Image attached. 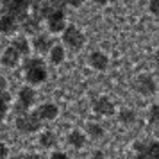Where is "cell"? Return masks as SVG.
<instances>
[{"instance_id":"6da1fadb","label":"cell","mask_w":159,"mask_h":159,"mask_svg":"<svg viewBox=\"0 0 159 159\" xmlns=\"http://www.w3.org/2000/svg\"><path fill=\"white\" fill-rule=\"evenodd\" d=\"M30 0H2L0 2V15L11 18L20 27L29 18Z\"/></svg>"},{"instance_id":"7a4b0ae2","label":"cell","mask_w":159,"mask_h":159,"mask_svg":"<svg viewBox=\"0 0 159 159\" xmlns=\"http://www.w3.org/2000/svg\"><path fill=\"white\" fill-rule=\"evenodd\" d=\"M23 70H25L27 80L32 82V84H39V82H43L47 79V66H45L43 59H39V57L29 59L25 63V66H23Z\"/></svg>"},{"instance_id":"3957f363","label":"cell","mask_w":159,"mask_h":159,"mask_svg":"<svg viewBox=\"0 0 159 159\" xmlns=\"http://www.w3.org/2000/svg\"><path fill=\"white\" fill-rule=\"evenodd\" d=\"M48 22V29L52 32H59V30L66 29V20H65V2L63 4H57L56 7L52 9V13L47 18Z\"/></svg>"},{"instance_id":"277c9868","label":"cell","mask_w":159,"mask_h":159,"mask_svg":"<svg viewBox=\"0 0 159 159\" xmlns=\"http://www.w3.org/2000/svg\"><path fill=\"white\" fill-rule=\"evenodd\" d=\"M39 125H41V120H39V116L36 113H32V115L23 113V115L16 118V127L23 130V132H34V130L39 129Z\"/></svg>"},{"instance_id":"5b68a950","label":"cell","mask_w":159,"mask_h":159,"mask_svg":"<svg viewBox=\"0 0 159 159\" xmlns=\"http://www.w3.org/2000/svg\"><path fill=\"white\" fill-rule=\"evenodd\" d=\"M63 41H65L70 48H80L84 45V34L80 32L77 27L73 25H68L63 32Z\"/></svg>"},{"instance_id":"8992f818","label":"cell","mask_w":159,"mask_h":159,"mask_svg":"<svg viewBox=\"0 0 159 159\" xmlns=\"http://www.w3.org/2000/svg\"><path fill=\"white\" fill-rule=\"evenodd\" d=\"M138 154L145 156L147 159H159V143L157 141H139L134 145Z\"/></svg>"},{"instance_id":"52a82bcc","label":"cell","mask_w":159,"mask_h":159,"mask_svg":"<svg viewBox=\"0 0 159 159\" xmlns=\"http://www.w3.org/2000/svg\"><path fill=\"white\" fill-rule=\"evenodd\" d=\"M134 88H136L141 95H152L154 91H156V82H154V79H152L150 75L143 73V75H139V77L136 79Z\"/></svg>"},{"instance_id":"ba28073f","label":"cell","mask_w":159,"mask_h":159,"mask_svg":"<svg viewBox=\"0 0 159 159\" xmlns=\"http://www.w3.org/2000/svg\"><path fill=\"white\" fill-rule=\"evenodd\" d=\"M34 100H36V93H34V89H30V88H22V89H20L18 109L23 111V113H27V109L34 104Z\"/></svg>"},{"instance_id":"9c48e42d","label":"cell","mask_w":159,"mask_h":159,"mask_svg":"<svg viewBox=\"0 0 159 159\" xmlns=\"http://www.w3.org/2000/svg\"><path fill=\"white\" fill-rule=\"evenodd\" d=\"M32 45H34V48H36L38 52L45 54V52H48L50 48H54V39L48 38V36H45V34H39V36L34 38Z\"/></svg>"},{"instance_id":"30bf717a","label":"cell","mask_w":159,"mask_h":159,"mask_svg":"<svg viewBox=\"0 0 159 159\" xmlns=\"http://www.w3.org/2000/svg\"><path fill=\"white\" fill-rule=\"evenodd\" d=\"M20 56H22V54L11 45V47H7L6 52H4V56H2V63H4L6 66H16L18 65V61H20Z\"/></svg>"},{"instance_id":"8fae6325","label":"cell","mask_w":159,"mask_h":159,"mask_svg":"<svg viewBox=\"0 0 159 159\" xmlns=\"http://www.w3.org/2000/svg\"><path fill=\"white\" fill-rule=\"evenodd\" d=\"M36 115L39 116L41 122H43V120H52V118L57 116V107H56L54 104H43V106L38 107Z\"/></svg>"},{"instance_id":"7c38bea8","label":"cell","mask_w":159,"mask_h":159,"mask_svg":"<svg viewBox=\"0 0 159 159\" xmlns=\"http://www.w3.org/2000/svg\"><path fill=\"white\" fill-rule=\"evenodd\" d=\"M89 63L93 66L95 70H106L109 65V59L106 54H102V52H93L91 56H89Z\"/></svg>"},{"instance_id":"4fadbf2b","label":"cell","mask_w":159,"mask_h":159,"mask_svg":"<svg viewBox=\"0 0 159 159\" xmlns=\"http://www.w3.org/2000/svg\"><path fill=\"white\" fill-rule=\"evenodd\" d=\"M95 109L100 113V115H113V111H115V106H113V102L106 98V97H102L98 100L95 102Z\"/></svg>"},{"instance_id":"5bb4252c","label":"cell","mask_w":159,"mask_h":159,"mask_svg":"<svg viewBox=\"0 0 159 159\" xmlns=\"http://www.w3.org/2000/svg\"><path fill=\"white\" fill-rule=\"evenodd\" d=\"M13 47H15L20 54H23V56L29 54V41H27L25 38H16L15 41H13Z\"/></svg>"},{"instance_id":"9a60e30c","label":"cell","mask_w":159,"mask_h":159,"mask_svg":"<svg viewBox=\"0 0 159 159\" xmlns=\"http://www.w3.org/2000/svg\"><path fill=\"white\" fill-rule=\"evenodd\" d=\"M68 141L73 145V147H77V148H80L82 145H84V136L80 134L79 130H73L72 134H70V138H68Z\"/></svg>"},{"instance_id":"2e32d148","label":"cell","mask_w":159,"mask_h":159,"mask_svg":"<svg viewBox=\"0 0 159 159\" xmlns=\"http://www.w3.org/2000/svg\"><path fill=\"white\" fill-rule=\"evenodd\" d=\"M50 59H52V63H56V65H59L63 59H65V50L61 48V47H54L50 52Z\"/></svg>"},{"instance_id":"e0dca14e","label":"cell","mask_w":159,"mask_h":159,"mask_svg":"<svg viewBox=\"0 0 159 159\" xmlns=\"http://www.w3.org/2000/svg\"><path fill=\"white\" fill-rule=\"evenodd\" d=\"M120 120H122L123 123H134V120H136V113L130 111V109H123L122 113H120Z\"/></svg>"},{"instance_id":"ac0fdd59","label":"cell","mask_w":159,"mask_h":159,"mask_svg":"<svg viewBox=\"0 0 159 159\" xmlns=\"http://www.w3.org/2000/svg\"><path fill=\"white\" fill-rule=\"evenodd\" d=\"M148 120H150V123L159 125V104H156V106L150 107V111H148Z\"/></svg>"},{"instance_id":"d6986e66","label":"cell","mask_w":159,"mask_h":159,"mask_svg":"<svg viewBox=\"0 0 159 159\" xmlns=\"http://www.w3.org/2000/svg\"><path fill=\"white\" fill-rule=\"evenodd\" d=\"M54 143H56V136L52 132H45L43 136H41V145L43 147H52Z\"/></svg>"},{"instance_id":"ffe728a7","label":"cell","mask_w":159,"mask_h":159,"mask_svg":"<svg viewBox=\"0 0 159 159\" xmlns=\"http://www.w3.org/2000/svg\"><path fill=\"white\" fill-rule=\"evenodd\" d=\"M148 11L159 18V0H148Z\"/></svg>"},{"instance_id":"44dd1931","label":"cell","mask_w":159,"mask_h":159,"mask_svg":"<svg viewBox=\"0 0 159 159\" xmlns=\"http://www.w3.org/2000/svg\"><path fill=\"white\" fill-rule=\"evenodd\" d=\"M4 116H6V97L0 93V122L4 120Z\"/></svg>"},{"instance_id":"7402d4cb","label":"cell","mask_w":159,"mask_h":159,"mask_svg":"<svg viewBox=\"0 0 159 159\" xmlns=\"http://www.w3.org/2000/svg\"><path fill=\"white\" fill-rule=\"evenodd\" d=\"M88 130H89L93 136H102V134H104V130H102L98 125H89V127H88Z\"/></svg>"},{"instance_id":"603a6c76","label":"cell","mask_w":159,"mask_h":159,"mask_svg":"<svg viewBox=\"0 0 159 159\" xmlns=\"http://www.w3.org/2000/svg\"><path fill=\"white\" fill-rule=\"evenodd\" d=\"M65 6H72V7H80L84 4V0H63Z\"/></svg>"},{"instance_id":"cb8c5ba5","label":"cell","mask_w":159,"mask_h":159,"mask_svg":"<svg viewBox=\"0 0 159 159\" xmlns=\"http://www.w3.org/2000/svg\"><path fill=\"white\" fill-rule=\"evenodd\" d=\"M6 156H7V148H6V145L0 143V159H6Z\"/></svg>"},{"instance_id":"d4e9b609","label":"cell","mask_w":159,"mask_h":159,"mask_svg":"<svg viewBox=\"0 0 159 159\" xmlns=\"http://www.w3.org/2000/svg\"><path fill=\"white\" fill-rule=\"evenodd\" d=\"M50 159H68V157H66L63 152H56V154H54V156H52Z\"/></svg>"},{"instance_id":"484cf974","label":"cell","mask_w":159,"mask_h":159,"mask_svg":"<svg viewBox=\"0 0 159 159\" xmlns=\"http://www.w3.org/2000/svg\"><path fill=\"white\" fill-rule=\"evenodd\" d=\"M13 159H39V157L30 154V156H16V157H13Z\"/></svg>"},{"instance_id":"4316f807","label":"cell","mask_w":159,"mask_h":159,"mask_svg":"<svg viewBox=\"0 0 159 159\" xmlns=\"http://www.w3.org/2000/svg\"><path fill=\"white\" fill-rule=\"evenodd\" d=\"M93 2H95V4H98V6H106L109 0H93Z\"/></svg>"},{"instance_id":"83f0119b","label":"cell","mask_w":159,"mask_h":159,"mask_svg":"<svg viewBox=\"0 0 159 159\" xmlns=\"http://www.w3.org/2000/svg\"><path fill=\"white\" fill-rule=\"evenodd\" d=\"M2 88H6V80L0 77V89H2Z\"/></svg>"},{"instance_id":"f1b7e54d","label":"cell","mask_w":159,"mask_h":159,"mask_svg":"<svg viewBox=\"0 0 159 159\" xmlns=\"http://www.w3.org/2000/svg\"><path fill=\"white\" fill-rule=\"evenodd\" d=\"M136 159H147V157H145V156H141V154H138V156H136Z\"/></svg>"},{"instance_id":"f546056e","label":"cell","mask_w":159,"mask_h":159,"mask_svg":"<svg viewBox=\"0 0 159 159\" xmlns=\"http://www.w3.org/2000/svg\"><path fill=\"white\" fill-rule=\"evenodd\" d=\"M156 63H157V66H159V52L156 54Z\"/></svg>"},{"instance_id":"4dcf8cb0","label":"cell","mask_w":159,"mask_h":159,"mask_svg":"<svg viewBox=\"0 0 159 159\" xmlns=\"http://www.w3.org/2000/svg\"><path fill=\"white\" fill-rule=\"evenodd\" d=\"M48 2H61V0H48Z\"/></svg>"}]
</instances>
